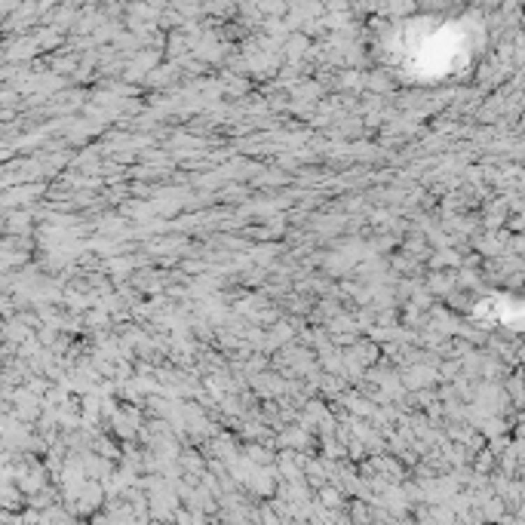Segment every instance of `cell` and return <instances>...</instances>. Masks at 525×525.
<instances>
[{
	"mask_svg": "<svg viewBox=\"0 0 525 525\" xmlns=\"http://www.w3.org/2000/svg\"><path fill=\"white\" fill-rule=\"evenodd\" d=\"M6 504H15V491L13 489H0V507Z\"/></svg>",
	"mask_w": 525,
	"mask_h": 525,
	"instance_id": "6da1fadb",
	"label": "cell"
}]
</instances>
